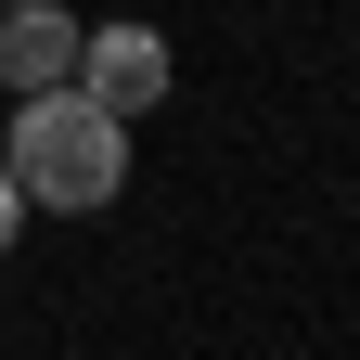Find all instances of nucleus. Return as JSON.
I'll return each instance as SVG.
<instances>
[{
    "label": "nucleus",
    "mask_w": 360,
    "mask_h": 360,
    "mask_svg": "<svg viewBox=\"0 0 360 360\" xmlns=\"http://www.w3.org/2000/svg\"><path fill=\"white\" fill-rule=\"evenodd\" d=\"M13 219H26V180H13V155H0V257H13Z\"/></svg>",
    "instance_id": "4"
},
{
    "label": "nucleus",
    "mask_w": 360,
    "mask_h": 360,
    "mask_svg": "<svg viewBox=\"0 0 360 360\" xmlns=\"http://www.w3.org/2000/svg\"><path fill=\"white\" fill-rule=\"evenodd\" d=\"M13 180H26V206H116V180H129V116H103L90 90H26V116H13Z\"/></svg>",
    "instance_id": "1"
},
{
    "label": "nucleus",
    "mask_w": 360,
    "mask_h": 360,
    "mask_svg": "<svg viewBox=\"0 0 360 360\" xmlns=\"http://www.w3.org/2000/svg\"><path fill=\"white\" fill-rule=\"evenodd\" d=\"M167 77H180V65H167L155 26H103V39H77V90H90L103 116H155Z\"/></svg>",
    "instance_id": "2"
},
{
    "label": "nucleus",
    "mask_w": 360,
    "mask_h": 360,
    "mask_svg": "<svg viewBox=\"0 0 360 360\" xmlns=\"http://www.w3.org/2000/svg\"><path fill=\"white\" fill-rule=\"evenodd\" d=\"M77 77V13L65 0H0V90H65Z\"/></svg>",
    "instance_id": "3"
}]
</instances>
